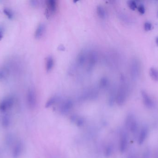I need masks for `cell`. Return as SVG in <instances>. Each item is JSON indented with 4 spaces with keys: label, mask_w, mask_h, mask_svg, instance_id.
Listing matches in <instances>:
<instances>
[{
    "label": "cell",
    "mask_w": 158,
    "mask_h": 158,
    "mask_svg": "<svg viewBox=\"0 0 158 158\" xmlns=\"http://www.w3.org/2000/svg\"><path fill=\"white\" fill-rule=\"evenodd\" d=\"M71 120L75 122L76 125L78 127H81L84 124V120L81 117H78L77 116H72Z\"/></svg>",
    "instance_id": "21"
},
{
    "label": "cell",
    "mask_w": 158,
    "mask_h": 158,
    "mask_svg": "<svg viewBox=\"0 0 158 158\" xmlns=\"http://www.w3.org/2000/svg\"><path fill=\"white\" fill-rule=\"evenodd\" d=\"M128 129H129L131 132L133 134H135L138 129V123L135 117L133 118L128 127Z\"/></svg>",
    "instance_id": "15"
},
{
    "label": "cell",
    "mask_w": 158,
    "mask_h": 158,
    "mask_svg": "<svg viewBox=\"0 0 158 158\" xmlns=\"http://www.w3.org/2000/svg\"><path fill=\"white\" fill-rule=\"evenodd\" d=\"M87 71L91 72L96 66L98 61V54L97 52L92 50L90 52L87 54Z\"/></svg>",
    "instance_id": "3"
},
{
    "label": "cell",
    "mask_w": 158,
    "mask_h": 158,
    "mask_svg": "<svg viewBox=\"0 0 158 158\" xmlns=\"http://www.w3.org/2000/svg\"><path fill=\"white\" fill-rule=\"evenodd\" d=\"M14 99L13 97H8L5 98L0 103V111L5 112L10 109L14 105Z\"/></svg>",
    "instance_id": "6"
},
{
    "label": "cell",
    "mask_w": 158,
    "mask_h": 158,
    "mask_svg": "<svg viewBox=\"0 0 158 158\" xmlns=\"http://www.w3.org/2000/svg\"><path fill=\"white\" fill-rule=\"evenodd\" d=\"M118 17L122 21L125 23L130 24L132 23V20L125 13H120L118 14Z\"/></svg>",
    "instance_id": "16"
},
{
    "label": "cell",
    "mask_w": 158,
    "mask_h": 158,
    "mask_svg": "<svg viewBox=\"0 0 158 158\" xmlns=\"http://www.w3.org/2000/svg\"><path fill=\"white\" fill-rule=\"evenodd\" d=\"M4 28L2 26H0V40L2 39L4 36Z\"/></svg>",
    "instance_id": "32"
},
{
    "label": "cell",
    "mask_w": 158,
    "mask_h": 158,
    "mask_svg": "<svg viewBox=\"0 0 158 158\" xmlns=\"http://www.w3.org/2000/svg\"><path fill=\"white\" fill-rule=\"evenodd\" d=\"M141 65L139 59L136 58L131 60L130 65V74L131 78L134 81H137L141 73Z\"/></svg>",
    "instance_id": "2"
},
{
    "label": "cell",
    "mask_w": 158,
    "mask_h": 158,
    "mask_svg": "<svg viewBox=\"0 0 158 158\" xmlns=\"http://www.w3.org/2000/svg\"><path fill=\"white\" fill-rule=\"evenodd\" d=\"M87 53L85 51H82L79 53L76 59L77 65L79 67H81L84 65L86 62L87 59Z\"/></svg>",
    "instance_id": "10"
},
{
    "label": "cell",
    "mask_w": 158,
    "mask_h": 158,
    "mask_svg": "<svg viewBox=\"0 0 158 158\" xmlns=\"http://www.w3.org/2000/svg\"><path fill=\"white\" fill-rule=\"evenodd\" d=\"M113 152V147L111 144H109L106 147L104 150V155L106 157H109L111 155Z\"/></svg>",
    "instance_id": "23"
},
{
    "label": "cell",
    "mask_w": 158,
    "mask_h": 158,
    "mask_svg": "<svg viewBox=\"0 0 158 158\" xmlns=\"http://www.w3.org/2000/svg\"><path fill=\"white\" fill-rule=\"evenodd\" d=\"M152 24L149 22H146L144 24V28L146 31H149L152 29Z\"/></svg>",
    "instance_id": "28"
},
{
    "label": "cell",
    "mask_w": 158,
    "mask_h": 158,
    "mask_svg": "<svg viewBox=\"0 0 158 158\" xmlns=\"http://www.w3.org/2000/svg\"><path fill=\"white\" fill-rule=\"evenodd\" d=\"M9 74V71L6 68H2L0 69V81L6 78Z\"/></svg>",
    "instance_id": "25"
},
{
    "label": "cell",
    "mask_w": 158,
    "mask_h": 158,
    "mask_svg": "<svg viewBox=\"0 0 158 158\" xmlns=\"http://www.w3.org/2000/svg\"><path fill=\"white\" fill-rule=\"evenodd\" d=\"M47 7L48 9H47V13H53L55 12L57 9V2L55 0H48L46 2Z\"/></svg>",
    "instance_id": "13"
},
{
    "label": "cell",
    "mask_w": 158,
    "mask_h": 158,
    "mask_svg": "<svg viewBox=\"0 0 158 158\" xmlns=\"http://www.w3.org/2000/svg\"><path fill=\"white\" fill-rule=\"evenodd\" d=\"M128 145V136L126 132L123 131L120 135L119 141V151L123 154L126 151Z\"/></svg>",
    "instance_id": "7"
},
{
    "label": "cell",
    "mask_w": 158,
    "mask_h": 158,
    "mask_svg": "<svg viewBox=\"0 0 158 158\" xmlns=\"http://www.w3.org/2000/svg\"><path fill=\"white\" fill-rule=\"evenodd\" d=\"M150 150L148 148H147L143 153L142 158H150Z\"/></svg>",
    "instance_id": "29"
},
{
    "label": "cell",
    "mask_w": 158,
    "mask_h": 158,
    "mask_svg": "<svg viewBox=\"0 0 158 158\" xmlns=\"http://www.w3.org/2000/svg\"><path fill=\"white\" fill-rule=\"evenodd\" d=\"M148 129L147 127H143L141 130L139 135L138 138V143L139 145H142L144 141L148 136Z\"/></svg>",
    "instance_id": "11"
},
{
    "label": "cell",
    "mask_w": 158,
    "mask_h": 158,
    "mask_svg": "<svg viewBox=\"0 0 158 158\" xmlns=\"http://www.w3.org/2000/svg\"><path fill=\"white\" fill-rule=\"evenodd\" d=\"M98 93L95 89L91 88L84 91L81 95L80 98L82 100H92L97 97Z\"/></svg>",
    "instance_id": "5"
},
{
    "label": "cell",
    "mask_w": 158,
    "mask_h": 158,
    "mask_svg": "<svg viewBox=\"0 0 158 158\" xmlns=\"http://www.w3.org/2000/svg\"><path fill=\"white\" fill-rule=\"evenodd\" d=\"M149 75L151 78L155 81H158V71L156 68L151 67L149 69Z\"/></svg>",
    "instance_id": "19"
},
{
    "label": "cell",
    "mask_w": 158,
    "mask_h": 158,
    "mask_svg": "<svg viewBox=\"0 0 158 158\" xmlns=\"http://www.w3.org/2000/svg\"><path fill=\"white\" fill-rule=\"evenodd\" d=\"M46 29V26L44 24L41 23L38 25L35 32V37L36 39H40L44 34Z\"/></svg>",
    "instance_id": "14"
},
{
    "label": "cell",
    "mask_w": 158,
    "mask_h": 158,
    "mask_svg": "<svg viewBox=\"0 0 158 158\" xmlns=\"http://www.w3.org/2000/svg\"><path fill=\"white\" fill-rule=\"evenodd\" d=\"M58 49L60 51H63L65 50V47H64L63 45H61L59 46V47H58Z\"/></svg>",
    "instance_id": "34"
},
{
    "label": "cell",
    "mask_w": 158,
    "mask_h": 158,
    "mask_svg": "<svg viewBox=\"0 0 158 158\" xmlns=\"http://www.w3.org/2000/svg\"><path fill=\"white\" fill-rule=\"evenodd\" d=\"M129 94V85L125 76L121 75L120 85L117 92L116 101L118 105L122 106L126 101Z\"/></svg>",
    "instance_id": "1"
},
{
    "label": "cell",
    "mask_w": 158,
    "mask_h": 158,
    "mask_svg": "<svg viewBox=\"0 0 158 158\" xmlns=\"http://www.w3.org/2000/svg\"><path fill=\"white\" fill-rule=\"evenodd\" d=\"M10 124V118L8 115H5L2 119V125L4 128H7Z\"/></svg>",
    "instance_id": "24"
},
{
    "label": "cell",
    "mask_w": 158,
    "mask_h": 158,
    "mask_svg": "<svg viewBox=\"0 0 158 158\" xmlns=\"http://www.w3.org/2000/svg\"><path fill=\"white\" fill-rule=\"evenodd\" d=\"M137 9L141 15H144L145 13V8L143 5H140L139 6L137 7Z\"/></svg>",
    "instance_id": "30"
},
{
    "label": "cell",
    "mask_w": 158,
    "mask_h": 158,
    "mask_svg": "<svg viewBox=\"0 0 158 158\" xmlns=\"http://www.w3.org/2000/svg\"><path fill=\"white\" fill-rule=\"evenodd\" d=\"M27 103L29 107L33 109L35 107L37 104V97L35 90L33 88L28 89L27 95Z\"/></svg>",
    "instance_id": "4"
},
{
    "label": "cell",
    "mask_w": 158,
    "mask_h": 158,
    "mask_svg": "<svg viewBox=\"0 0 158 158\" xmlns=\"http://www.w3.org/2000/svg\"><path fill=\"white\" fill-rule=\"evenodd\" d=\"M127 4L129 9L132 10H135L137 8V3L134 1H129L127 2Z\"/></svg>",
    "instance_id": "26"
},
{
    "label": "cell",
    "mask_w": 158,
    "mask_h": 158,
    "mask_svg": "<svg viewBox=\"0 0 158 158\" xmlns=\"http://www.w3.org/2000/svg\"><path fill=\"white\" fill-rule=\"evenodd\" d=\"M73 106V103L71 99H68L64 102L60 108L61 113L65 114L70 111Z\"/></svg>",
    "instance_id": "8"
},
{
    "label": "cell",
    "mask_w": 158,
    "mask_h": 158,
    "mask_svg": "<svg viewBox=\"0 0 158 158\" xmlns=\"http://www.w3.org/2000/svg\"><path fill=\"white\" fill-rule=\"evenodd\" d=\"M3 12L5 15H6L9 18V19H12L14 16L13 12L10 9L5 8L3 9Z\"/></svg>",
    "instance_id": "27"
},
{
    "label": "cell",
    "mask_w": 158,
    "mask_h": 158,
    "mask_svg": "<svg viewBox=\"0 0 158 158\" xmlns=\"http://www.w3.org/2000/svg\"><path fill=\"white\" fill-rule=\"evenodd\" d=\"M127 158H136V156H135V154L131 153V154H129L128 155Z\"/></svg>",
    "instance_id": "33"
},
{
    "label": "cell",
    "mask_w": 158,
    "mask_h": 158,
    "mask_svg": "<svg viewBox=\"0 0 158 158\" xmlns=\"http://www.w3.org/2000/svg\"><path fill=\"white\" fill-rule=\"evenodd\" d=\"M30 2L31 5H32V6L34 7L38 6V5L39 4V1H38L33 0V1H30Z\"/></svg>",
    "instance_id": "31"
},
{
    "label": "cell",
    "mask_w": 158,
    "mask_h": 158,
    "mask_svg": "<svg viewBox=\"0 0 158 158\" xmlns=\"http://www.w3.org/2000/svg\"><path fill=\"white\" fill-rule=\"evenodd\" d=\"M141 95L144 105L149 109H152L154 107V102L148 93L144 91H142Z\"/></svg>",
    "instance_id": "9"
},
{
    "label": "cell",
    "mask_w": 158,
    "mask_h": 158,
    "mask_svg": "<svg viewBox=\"0 0 158 158\" xmlns=\"http://www.w3.org/2000/svg\"><path fill=\"white\" fill-rule=\"evenodd\" d=\"M97 13L98 16L101 19H105L106 17V13L103 7L98 5L97 7Z\"/></svg>",
    "instance_id": "17"
},
{
    "label": "cell",
    "mask_w": 158,
    "mask_h": 158,
    "mask_svg": "<svg viewBox=\"0 0 158 158\" xmlns=\"http://www.w3.org/2000/svg\"><path fill=\"white\" fill-rule=\"evenodd\" d=\"M109 80L106 77H103L99 81V86L102 89L107 88L109 85Z\"/></svg>",
    "instance_id": "20"
},
{
    "label": "cell",
    "mask_w": 158,
    "mask_h": 158,
    "mask_svg": "<svg viewBox=\"0 0 158 158\" xmlns=\"http://www.w3.org/2000/svg\"><path fill=\"white\" fill-rule=\"evenodd\" d=\"M54 65V60L53 57L49 56L46 59V69L47 72L50 71L53 69Z\"/></svg>",
    "instance_id": "18"
},
{
    "label": "cell",
    "mask_w": 158,
    "mask_h": 158,
    "mask_svg": "<svg viewBox=\"0 0 158 158\" xmlns=\"http://www.w3.org/2000/svg\"><path fill=\"white\" fill-rule=\"evenodd\" d=\"M59 99V97L57 96H54L49 99L45 105L46 108L50 107L51 106L55 104Z\"/></svg>",
    "instance_id": "22"
},
{
    "label": "cell",
    "mask_w": 158,
    "mask_h": 158,
    "mask_svg": "<svg viewBox=\"0 0 158 158\" xmlns=\"http://www.w3.org/2000/svg\"><path fill=\"white\" fill-rule=\"evenodd\" d=\"M23 151V145L21 142L16 144L13 150V157L18 158L20 157Z\"/></svg>",
    "instance_id": "12"
}]
</instances>
